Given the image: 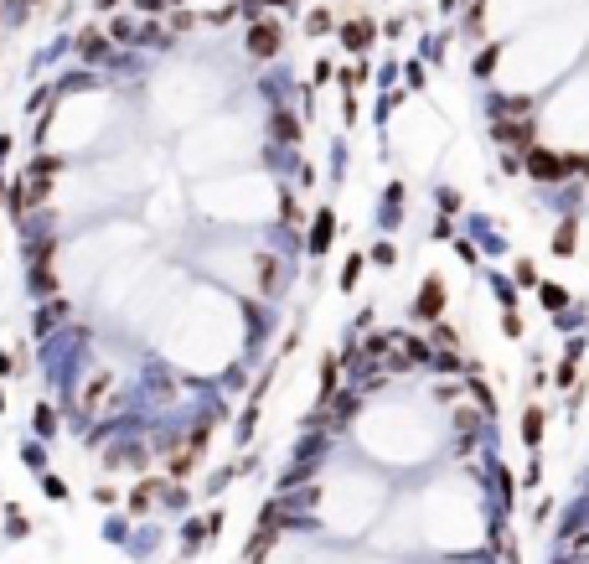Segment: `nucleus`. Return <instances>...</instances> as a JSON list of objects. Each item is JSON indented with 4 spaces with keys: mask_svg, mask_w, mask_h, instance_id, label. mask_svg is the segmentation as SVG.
<instances>
[{
    "mask_svg": "<svg viewBox=\"0 0 589 564\" xmlns=\"http://www.w3.org/2000/svg\"><path fill=\"white\" fill-rule=\"evenodd\" d=\"M528 171L538 182H558V177H569V156H553V150H528Z\"/></svg>",
    "mask_w": 589,
    "mask_h": 564,
    "instance_id": "nucleus-1",
    "label": "nucleus"
},
{
    "mask_svg": "<svg viewBox=\"0 0 589 564\" xmlns=\"http://www.w3.org/2000/svg\"><path fill=\"white\" fill-rule=\"evenodd\" d=\"M331 233H336V218H331V207H321L316 223H311V254H326V249H331Z\"/></svg>",
    "mask_w": 589,
    "mask_h": 564,
    "instance_id": "nucleus-2",
    "label": "nucleus"
},
{
    "mask_svg": "<svg viewBox=\"0 0 589 564\" xmlns=\"http://www.w3.org/2000/svg\"><path fill=\"white\" fill-rule=\"evenodd\" d=\"M248 52H253V57H274V52H279V26H253Z\"/></svg>",
    "mask_w": 589,
    "mask_h": 564,
    "instance_id": "nucleus-3",
    "label": "nucleus"
},
{
    "mask_svg": "<svg viewBox=\"0 0 589 564\" xmlns=\"http://www.w3.org/2000/svg\"><path fill=\"white\" fill-rule=\"evenodd\" d=\"M440 306H445V285H440V279H424V295H419L413 311H419V316H440Z\"/></svg>",
    "mask_w": 589,
    "mask_h": 564,
    "instance_id": "nucleus-4",
    "label": "nucleus"
},
{
    "mask_svg": "<svg viewBox=\"0 0 589 564\" xmlns=\"http://www.w3.org/2000/svg\"><path fill=\"white\" fill-rule=\"evenodd\" d=\"M109 383H114V373H94V383L83 388V404H89V409H99V399L109 394Z\"/></svg>",
    "mask_w": 589,
    "mask_h": 564,
    "instance_id": "nucleus-5",
    "label": "nucleus"
},
{
    "mask_svg": "<svg viewBox=\"0 0 589 564\" xmlns=\"http://www.w3.org/2000/svg\"><path fill=\"white\" fill-rule=\"evenodd\" d=\"M274 279H279V274H274V254H264V259H258V290H264V295H274V290H279Z\"/></svg>",
    "mask_w": 589,
    "mask_h": 564,
    "instance_id": "nucleus-6",
    "label": "nucleus"
},
{
    "mask_svg": "<svg viewBox=\"0 0 589 564\" xmlns=\"http://www.w3.org/2000/svg\"><path fill=\"white\" fill-rule=\"evenodd\" d=\"M538 435H543V409H528V415H522V440L538 445Z\"/></svg>",
    "mask_w": 589,
    "mask_h": 564,
    "instance_id": "nucleus-7",
    "label": "nucleus"
},
{
    "mask_svg": "<svg viewBox=\"0 0 589 564\" xmlns=\"http://www.w3.org/2000/svg\"><path fill=\"white\" fill-rule=\"evenodd\" d=\"M367 36H373V26H367V21H352V26L341 31V41H346V47H362Z\"/></svg>",
    "mask_w": 589,
    "mask_h": 564,
    "instance_id": "nucleus-8",
    "label": "nucleus"
},
{
    "mask_svg": "<svg viewBox=\"0 0 589 564\" xmlns=\"http://www.w3.org/2000/svg\"><path fill=\"white\" fill-rule=\"evenodd\" d=\"M357 274H362V254L346 259V269H341V290H352V285H357Z\"/></svg>",
    "mask_w": 589,
    "mask_h": 564,
    "instance_id": "nucleus-9",
    "label": "nucleus"
},
{
    "mask_svg": "<svg viewBox=\"0 0 589 564\" xmlns=\"http://www.w3.org/2000/svg\"><path fill=\"white\" fill-rule=\"evenodd\" d=\"M553 254H574V223H563L558 238H553Z\"/></svg>",
    "mask_w": 589,
    "mask_h": 564,
    "instance_id": "nucleus-10",
    "label": "nucleus"
},
{
    "mask_svg": "<svg viewBox=\"0 0 589 564\" xmlns=\"http://www.w3.org/2000/svg\"><path fill=\"white\" fill-rule=\"evenodd\" d=\"M274 135H285V140H295V135H300V129L290 124V114H279V119H274Z\"/></svg>",
    "mask_w": 589,
    "mask_h": 564,
    "instance_id": "nucleus-11",
    "label": "nucleus"
},
{
    "mask_svg": "<svg viewBox=\"0 0 589 564\" xmlns=\"http://www.w3.org/2000/svg\"><path fill=\"white\" fill-rule=\"evenodd\" d=\"M440 207H445V212H455V207H460V192H450V187H440Z\"/></svg>",
    "mask_w": 589,
    "mask_h": 564,
    "instance_id": "nucleus-12",
    "label": "nucleus"
},
{
    "mask_svg": "<svg viewBox=\"0 0 589 564\" xmlns=\"http://www.w3.org/2000/svg\"><path fill=\"white\" fill-rule=\"evenodd\" d=\"M57 316H62V306H47V311H41V316H36V332H47V327H52V321H57Z\"/></svg>",
    "mask_w": 589,
    "mask_h": 564,
    "instance_id": "nucleus-13",
    "label": "nucleus"
},
{
    "mask_svg": "<svg viewBox=\"0 0 589 564\" xmlns=\"http://www.w3.org/2000/svg\"><path fill=\"white\" fill-rule=\"evenodd\" d=\"M21 461H26V466H36V471H41V461H47V455H41L36 445H26V450H21Z\"/></svg>",
    "mask_w": 589,
    "mask_h": 564,
    "instance_id": "nucleus-14",
    "label": "nucleus"
},
{
    "mask_svg": "<svg viewBox=\"0 0 589 564\" xmlns=\"http://www.w3.org/2000/svg\"><path fill=\"white\" fill-rule=\"evenodd\" d=\"M543 306H553V311H558V306H563V290H553V285H543Z\"/></svg>",
    "mask_w": 589,
    "mask_h": 564,
    "instance_id": "nucleus-15",
    "label": "nucleus"
},
{
    "mask_svg": "<svg viewBox=\"0 0 589 564\" xmlns=\"http://www.w3.org/2000/svg\"><path fill=\"white\" fill-rule=\"evenodd\" d=\"M491 62H496V47H491V52H481V57H475V73L486 78V73H491Z\"/></svg>",
    "mask_w": 589,
    "mask_h": 564,
    "instance_id": "nucleus-16",
    "label": "nucleus"
},
{
    "mask_svg": "<svg viewBox=\"0 0 589 564\" xmlns=\"http://www.w3.org/2000/svg\"><path fill=\"white\" fill-rule=\"evenodd\" d=\"M140 6H145V11H161V0H140Z\"/></svg>",
    "mask_w": 589,
    "mask_h": 564,
    "instance_id": "nucleus-17",
    "label": "nucleus"
}]
</instances>
